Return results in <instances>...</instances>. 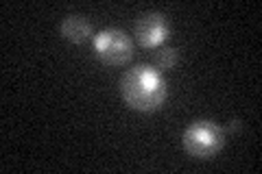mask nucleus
I'll list each match as a JSON object with an SVG mask.
<instances>
[{"mask_svg": "<svg viewBox=\"0 0 262 174\" xmlns=\"http://www.w3.org/2000/svg\"><path fill=\"white\" fill-rule=\"evenodd\" d=\"M120 92L125 103L136 111H155L166 101V83L149 65H136L120 81Z\"/></svg>", "mask_w": 262, "mask_h": 174, "instance_id": "nucleus-1", "label": "nucleus"}, {"mask_svg": "<svg viewBox=\"0 0 262 174\" xmlns=\"http://www.w3.org/2000/svg\"><path fill=\"white\" fill-rule=\"evenodd\" d=\"M225 144V129L212 120H196L184 131L182 146L194 159H212Z\"/></svg>", "mask_w": 262, "mask_h": 174, "instance_id": "nucleus-2", "label": "nucleus"}, {"mask_svg": "<svg viewBox=\"0 0 262 174\" xmlns=\"http://www.w3.org/2000/svg\"><path fill=\"white\" fill-rule=\"evenodd\" d=\"M94 53L107 65H127L134 59V44L120 29H105L94 37Z\"/></svg>", "mask_w": 262, "mask_h": 174, "instance_id": "nucleus-3", "label": "nucleus"}, {"mask_svg": "<svg viewBox=\"0 0 262 174\" xmlns=\"http://www.w3.org/2000/svg\"><path fill=\"white\" fill-rule=\"evenodd\" d=\"M134 33L138 44L144 48H155L166 41L168 37V20L166 15H162L158 11H146L134 24Z\"/></svg>", "mask_w": 262, "mask_h": 174, "instance_id": "nucleus-4", "label": "nucleus"}, {"mask_svg": "<svg viewBox=\"0 0 262 174\" xmlns=\"http://www.w3.org/2000/svg\"><path fill=\"white\" fill-rule=\"evenodd\" d=\"M59 33H61V37L72 41V44H83V41H88L90 37H92L94 29H92V24H90L88 18L72 13V15H66V18L61 20Z\"/></svg>", "mask_w": 262, "mask_h": 174, "instance_id": "nucleus-5", "label": "nucleus"}, {"mask_svg": "<svg viewBox=\"0 0 262 174\" xmlns=\"http://www.w3.org/2000/svg\"><path fill=\"white\" fill-rule=\"evenodd\" d=\"M177 59H179V55L175 48L162 46V48H158V53L153 55V65L158 70H173L177 65Z\"/></svg>", "mask_w": 262, "mask_h": 174, "instance_id": "nucleus-6", "label": "nucleus"}, {"mask_svg": "<svg viewBox=\"0 0 262 174\" xmlns=\"http://www.w3.org/2000/svg\"><path fill=\"white\" fill-rule=\"evenodd\" d=\"M238 129H241V122H238V120H232V124H229V129H227V131H232V133H236Z\"/></svg>", "mask_w": 262, "mask_h": 174, "instance_id": "nucleus-7", "label": "nucleus"}]
</instances>
